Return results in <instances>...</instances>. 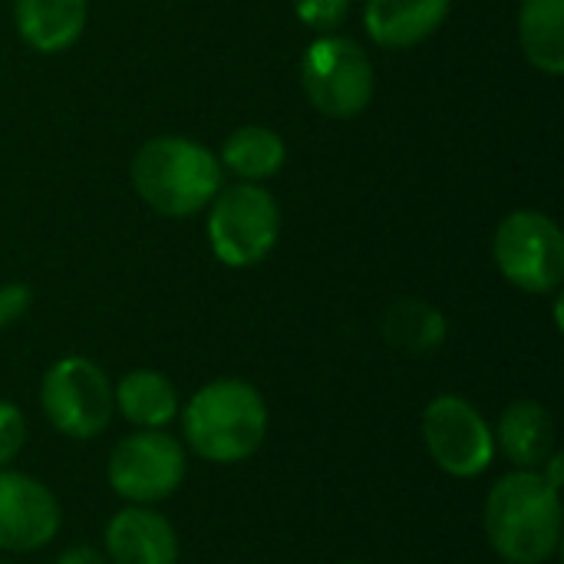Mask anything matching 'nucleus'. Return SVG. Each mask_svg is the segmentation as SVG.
I'll use <instances>...</instances> for the list:
<instances>
[{
    "label": "nucleus",
    "mask_w": 564,
    "mask_h": 564,
    "mask_svg": "<svg viewBox=\"0 0 564 564\" xmlns=\"http://www.w3.org/2000/svg\"><path fill=\"white\" fill-rule=\"evenodd\" d=\"M53 564H109V562H106V555H102L99 549H93V545H69V549H63V552L56 555V562Z\"/></svg>",
    "instance_id": "nucleus-22"
},
{
    "label": "nucleus",
    "mask_w": 564,
    "mask_h": 564,
    "mask_svg": "<svg viewBox=\"0 0 564 564\" xmlns=\"http://www.w3.org/2000/svg\"><path fill=\"white\" fill-rule=\"evenodd\" d=\"M420 433L436 469L453 479H479L499 456L492 423L459 393L433 397L423 410Z\"/></svg>",
    "instance_id": "nucleus-9"
},
{
    "label": "nucleus",
    "mask_w": 564,
    "mask_h": 564,
    "mask_svg": "<svg viewBox=\"0 0 564 564\" xmlns=\"http://www.w3.org/2000/svg\"><path fill=\"white\" fill-rule=\"evenodd\" d=\"M354 0H294V17L311 33H340V26L350 20Z\"/></svg>",
    "instance_id": "nucleus-19"
},
{
    "label": "nucleus",
    "mask_w": 564,
    "mask_h": 564,
    "mask_svg": "<svg viewBox=\"0 0 564 564\" xmlns=\"http://www.w3.org/2000/svg\"><path fill=\"white\" fill-rule=\"evenodd\" d=\"M297 83L314 112L327 119H357L377 96V66L360 40L321 33L301 53Z\"/></svg>",
    "instance_id": "nucleus-5"
},
{
    "label": "nucleus",
    "mask_w": 564,
    "mask_h": 564,
    "mask_svg": "<svg viewBox=\"0 0 564 564\" xmlns=\"http://www.w3.org/2000/svg\"><path fill=\"white\" fill-rule=\"evenodd\" d=\"M89 26V0H13V30L40 56L66 53Z\"/></svg>",
    "instance_id": "nucleus-13"
},
{
    "label": "nucleus",
    "mask_w": 564,
    "mask_h": 564,
    "mask_svg": "<svg viewBox=\"0 0 564 564\" xmlns=\"http://www.w3.org/2000/svg\"><path fill=\"white\" fill-rule=\"evenodd\" d=\"M496 433V453H502L512 469H542L545 459L558 449L555 416L539 400H516L502 410Z\"/></svg>",
    "instance_id": "nucleus-14"
},
{
    "label": "nucleus",
    "mask_w": 564,
    "mask_h": 564,
    "mask_svg": "<svg viewBox=\"0 0 564 564\" xmlns=\"http://www.w3.org/2000/svg\"><path fill=\"white\" fill-rule=\"evenodd\" d=\"M453 13V0H364L367 36L383 50H413L433 40Z\"/></svg>",
    "instance_id": "nucleus-12"
},
{
    "label": "nucleus",
    "mask_w": 564,
    "mask_h": 564,
    "mask_svg": "<svg viewBox=\"0 0 564 564\" xmlns=\"http://www.w3.org/2000/svg\"><path fill=\"white\" fill-rule=\"evenodd\" d=\"M215 155L221 162V172L231 175L235 182H261L264 185L284 169L288 142L271 126L248 122V126L231 129Z\"/></svg>",
    "instance_id": "nucleus-17"
},
{
    "label": "nucleus",
    "mask_w": 564,
    "mask_h": 564,
    "mask_svg": "<svg viewBox=\"0 0 564 564\" xmlns=\"http://www.w3.org/2000/svg\"><path fill=\"white\" fill-rule=\"evenodd\" d=\"M129 182L142 205H149L162 218H195L208 208V202L225 185L221 162L215 149L198 139L162 132L145 139L132 162Z\"/></svg>",
    "instance_id": "nucleus-3"
},
{
    "label": "nucleus",
    "mask_w": 564,
    "mask_h": 564,
    "mask_svg": "<svg viewBox=\"0 0 564 564\" xmlns=\"http://www.w3.org/2000/svg\"><path fill=\"white\" fill-rule=\"evenodd\" d=\"M482 529L506 564H549L562 549V492L539 469H512L489 489Z\"/></svg>",
    "instance_id": "nucleus-2"
},
{
    "label": "nucleus",
    "mask_w": 564,
    "mask_h": 564,
    "mask_svg": "<svg viewBox=\"0 0 564 564\" xmlns=\"http://www.w3.org/2000/svg\"><path fill=\"white\" fill-rule=\"evenodd\" d=\"M0 564H3V562H0Z\"/></svg>",
    "instance_id": "nucleus-24"
},
{
    "label": "nucleus",
    "mask_w": 564,
    "mask_h": 564,
    "mask_svg": "<svg viewBox=\"0 0 564 564\" xmlns=\"http://www.w3.org/2000/svg\"><path fill=\"white\" fill-rule=\"evenodd\" d=\"M40 410L59 436L76 443L96 440L116 416L112 380L89 357H59L40 380Z\"/></svg>",
    "instance_id": "nucleus-7"
},
{
    "label": "nucleus",
    "mask_w": 564,
    "mask_h": 564,
    "mask_svg": "<svg viewBox=\"0 0 564 564\" xmlns=\"http://www.w3.org/2000/svg\"><path fill=\"white\" fill-rule=\"evenodd\" d=\"M182 446L212 466L248 463L268 440L271 413L261 390L241 377H218L198 387L178 410Z\"/></svg>",
    "instance_id": "nucleus-1"
},
{
    "label": "nucleus",
    "mask_w": 564,
    "mask_h": 564,
    "mask_svg": "<svg viewBox=\"0 0 564 564\" xmlns=\"http://www.w3.org/2000/svg\"><path fill=\"white\" fill-rule=\"evenodd\" d=\"M63 506L46 482L20 469H0V552L30 555L56 542Z\"/></svg>",
    "instance_id": "nucleus-10"
},
{
    "label": "nucleus",
    "mask_w": 564,
    "mask_h": 564,
    "mask_svg": "<svg viewBox=\"0 0 564 564\" xmlns=\"http://www.w3.org/2000/svg\"><path fill=\"white\" fill-rule=\"evenodd\" d=\"M492 261L506 284L522 294H558L564 281L562 225L539 208L509 212L492 235Z\"/></svg>",
    "instance_id": "nucleus-6"
},
{
    "label": "nucleus",
    "mask_w": 564,
    "mask_h": 564,
    "mask_svg": "<svg viewBox=\"0 0 564 564\" xmlns=\"http://www.w3.org/2000/svg\"><path fill=\"white\" fill-rule=\"evenodd\" d=\"M26 443V416L17 403L0 400V469H7Z\"/></svg>",
    "instance_id": "nucleus-20"
},
{
    "label": "nucleus",
    "mask_w": 564,
    "mask_h": 564,
    "mask_svg": "<svg viewBox=\"0 0 564 564\" xmlns=\"http://www.w3.org/2000/svg\"><path fill=\"white\" fill-rule=\"evenodd\" d=\"M109 564H178V532L155 506H126L102 529Z\"/></svg>",
    "instance_id": "nucleus-11"
},
{
    "label": "nucleus",
    "mask_w": 564,
    "mask_h": 564,
    "mask_svg": "<svg viewBox=\"0 0 564 564\" xmlns=\"http://www.w3.org/2000/svg\"><path fill=\"white\" fill-rule=\"evenodd\" d=\"M112 403L126 423L135 430H169V423L178 420V390L162 370H129L112 387Z\"/></svg>",
    "instance_id": "nucleus-15"
},
{
    "label": "nucleus",
    "mask_w": 564,
    "mask_h": 564,
    "mask_svg": "<svg viewBox=\"0 0 564 564\" xmlns=\"http://www.w3.org/2000/svg\"><path fill=\"white\" fill-rule=\"evenodd\" d=\"M33 307V288L26 281H7L0 284V330L23 321V314Z\"/></svg>",
    "instance_id": "nucleus-21"
},
{
    "label": "nucleus",
    "mask_w": 564,
    "mask_h": 564,
    "mask_svg": "<svg viewBox=\"0 0 564 564\" xmlns=\"http://www.w3.org/2000/svg\"><path fill=\"white\" fill-rule=\"evenodd\" d=\"M380 334L390 350L420 360L433 357L446 344L449 324L436 304L423 297H397L380 317Z\"/></svg>",
    "instance_id": "nucleus-16"
},
{
    "label": "nucleus",
    "mask_w": 564,
    "mask_h": 564,
    "mask_svg": "<svg viewBox=\"0 0 564 564\" xmlns=\"http://www.w3.org/2000/svg\"><path fill=\"white\" fill-rule=\"evenodd\" d=\"M344 564H357V562H344Z\"/></svg>",
    "instance_id": "nucleus-23"
},
{
    "label": "nucleus",
    "mask_w": 564,
    "mask_h": 564,
    "mask_svg": "<svg viewBox=\"0 0 564 564\" xmlns=\"http://www.w3.org/2000/svg\"><path fill=\"white\" fill-rule=\"evenodd\" d=\"M519 46L545 76L564 73V0H519Z\"/></svg>",
    "instance_id": "nucleus-18"
},
{
    "label": "nucleus",
    "mask_w": 564,
    "mask_h": 564,
    "mask_svg": "<svg viewBox=\"0 0 564 564\" xmlns=\"http://www.w3.org/2000/svg\"><path fill=\"white\" fill-rule=\"evenodd\" d=\"M205 238L218 264L258 268L278 248L281 205L261 182H225L205 208Z\"/></svg>",
    "instance_id": "nucleus-4"
},
{
    "label": "nucleus",
    "mask_w": 564,
    "mask_h": 564,
    "mask_svg": "<svg viewBox=\"0 0 564 564\" xmlns=\"http://www.w3.org/2000/svg\"><path fill=\"white\" fill-rule=\"evenodd\" d=\"M188 476V449L169 430L126 433L106 463V482L126 506H159Z\"/></svg>",
    "instance_id": "nucleus-8"
}]
</instances>
